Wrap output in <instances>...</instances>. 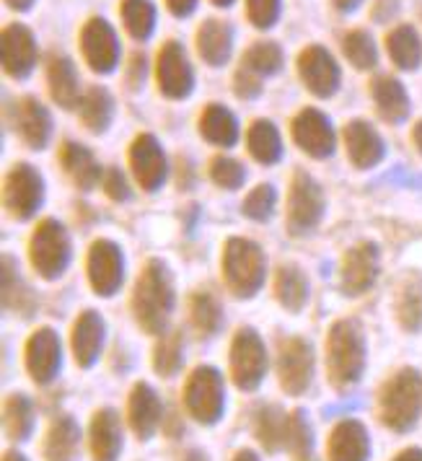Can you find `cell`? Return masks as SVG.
<instances>
[{
	"mask_svg": "<svg viewBox=\"0 0 422 461\" xmlns=\"http://www.w3.org/2000/svg\"><path fill=\"white\" fill-rule=\"evenodd\" d=\"M197 5H200V0H166V8L174 19H190L197 11Z\"/></svg>",
	"mask_w": 422,
	"mask_h": 461,
	"instance_id": "db71d44e",
	"label": "cell"
},
{
	"mask_svg": "<svg viewBox=\"0 0 422 461\" xmlns=\"http://www.w3.org/2000/svg\"><path fill=\"white\" fill-rule=\"evenodd\" d=\"M277 301L288 309L298 314L306 301H309V280L303 277V273L298 270L296 265H283L277 270Z\"/></svg>",
	"mask_w": 422,
	"mask_h": 461,
	"instance_id": "60d3db41",
	"label": "cell"
},
{
	"mask_svg": "<svg viewBox=\"0 0 422 461\" xmlns=\"http://www.w3.org/2000/svg\"><path fill=\"white\" fill-rule=\"evenodd\" d=\"M291 132H293V140L298 143V148H303L314 158H327V156L335 153V146H337L335 125L317 106L301 109L293 117Z\"/></svg>",
	"mask_w": 422,
	"mask_h": 461,
	"instance_id": "5bb4252c",
	"label": "cell"
},
{
	"mask_svg": "<svg viewBox=\"0 0 422 461\" xmlns=\"http://www.w3.org/2000/svg\"><path fill=\"white\" fill-rule=\"evenodd\" d=\"M211 174L212 182L223 189H238L244 185V179H247L244 167L236 158H229V156H218L211 164Z\"/></svg>",
	"mask_w": 422,
	"mask_h": 461,
	"instance_id": "7dc6e473",
	"label": "cell"
},
{
	"mask_svg": "<svg viewBox=\"0 0 422 461\" xmlns=\"http://www.w3.org/2000/svg\"><path fill=\"white\" fill-rule=\"evenodd\" d=\"M182 461H211V459H208V454H205L202 448H192V451L184 454V459Z\"/></svg>",
	"mask_w": 422,
	"mask_h": 461,
	"instance_id": "91938a15",
	"label": "cell"
},
{
	"mask_svg": "<svg viewBox=\"0 0 422 461\" xmlns=\"http://www.w3.org/2000/svg\"><path fill=\"white\" fill-rule=\"evenodd\" d=\"M247 146L254 158L265 167L277 164L283 158V138L273 120H256L247 132Z\"/></svg>",
	"mask_w": 422,
	"mask_h": 461,
	"instance_id": "8d00e7d4",
	"label": "cell"
},
{
	"mask_svg": "<svg viewBox=\"0 0 422 461\" xmlns=\"http://www.w3.org/2000/svg\"><path fill=\"white\" fill-rule=\"evenodd\" d=\"M120 19L125 32L135 42H148L156 34L158 8L153 0H122L120 3Z\"/></svg>",
	"mask_w": 422,
	"mask_h": 461,
	"instance_id": "836d02e7",
	"label": "cell"
},
{
	"mask_svg": "<svg viewBox=\"0 0 422 461\" xmlns=\"http://www.w3.org/2000/svg\"><path fill=\"white\" fill-rule=\"evenodd\" d=\"M34 425H37V415H34V402L26 397V394H11L5 399V407H3V430L5 436L16 443L31 438L34 433Z\"/></svg>",
	"mask_w": 422,
	"mask_h": 461,
	"instance_id": "e575fe53",
	"label": "cell"
},
{
	"mask_svg": "<svg viewBox=\"0 0 422 461\" xmlns=\"http://www.w3.org/2000/svg\"><path fill=\"white\" fill-rule=\"evenodd\" d=\"M184 366V339L182 332H164L153 350V368L161 378H174Z\"/></svg>",
	"mask_w": 422,
	"mask_h": 461,
	"instance_id": "b9f144b4",
	"label": "cell"
},
{
	"mask_svg": "<svg viewBox=\"0 0 422 461\" xmlns=\"http://www.w3.org/2000/svg\"><path fill=\"white\" fill-rule=\"evenodd\" d=\"M146 78H148V58H146L143 52H135V55L130 58V65H127V88H130V91L143 88Z\"/></svg>",
	"mask_w": 422,
	"mask_h": 461,
	"instance_id": "f907efd6",
	"label": "cell"
},
{
	"mask_svg": "<svg viewBox=\"0 0 422 461\" xmlns=\"http://www.w3.org/2000/svg\"><path fill=\"white\" fill-rule=\"evenodd\" d=\"M288 422L291 415L280 407V404H259L254 412V436L262 443V448L267 454H277L280 448H285L288 438Z\"/></svg>",
	"mask_w": 422,
	"mask_h": 461,
	"instance_id": "4dcf8cb0",
	"label": "cell"
},
{
	"mask_svg": "<svg viewBox=\"0 0 422 461\" xmlns=\"http://www.w3.org/2000/svg\"><path fill=\"white\" fill-rule=\"evenodd\" d=\"M394 461H422V448H418V446H409V448L400 451V454L394 456Z\"/></svg>",
	"mask_w": 422,
	"mask_h": 461,
	"instance_id": "6f0895ef",
	"label": "cell"
},
{
	"mask_svg": "<svg viewBox=\"0 0 422 461\" xmlns=\"http://www.w3.org/2000/svg\"><path fill=\"white\" fill-rule=\"evenodd\" d=\"M215 8H231L236 0H211Z\"/></svg>",
	"mask_w": 422,
	"mask_h": 461,
	"instance_id": "be15d7a7",
	"label": "cell"
},
{
	"mask_svg": "<svg viewBox=\"0 0 422 461\" xmlns=\"http://www.w3.org/2000/svg\"><path fill=\"white\" fill-rule=\"evenodd\" d=\"M229 366H231L233 384L241 392H256L262 386V381L267 378L270 357H267L265 339L256 335V330L244 327V330L236 332L231 342Z\"/></svg>",
	"mask_w": 422,
	"mask_h": 461,
	"instance_id": "8992f818",
	"label": "cell"
},
{
	"mask_svg": "<svg viewBox=\"0 0 422 461\" xmlns=\"http://www.w3.org/2000/svg\"><path fill=\"white\" fill-rule=\"evenodd\" d=\"M277 378L288 397H301L314 381V350L306 339L288 337L280 342L277 353Z\"/></svg>",
	"mask_w": 422,
	"mask_h": 461,
	"instance_id": "8fae6325",
	"label": "cell"
},
{
	"mask_svg": "<svg viewBox=\"0 0 422 461\" xmlns=\"http://www.w3.org/2000/svg\"><path fill=\"white\" fill-rule=\"evenodd\" d=\"M371 96L379 114L389 125H401L412 112L409 91L397 76H376L371 84Z\"/></svg>",
	"mask_w": 422,
	"mask_h": 461,
	"instance_id": "83f0119b",
	"label": "cell"
},
{
	"mask_svg": "<svg viewBox=\"0 0 422 461\" xmlns=\"http://www.w3.org/2000/svg\"><path fill=\"white\" fill-rule=\"evenodd\" d=\"M81 55H84L85 65L99 73V76H112L117 73V68L122 63V42L120 34L112 23L94 16L84 23L81 29Z\"/></svg>",
	"mask_w": 422,
	"mask_h": 461,
	"instance_id": "52a82bcc",
	"label": "cell"
},
{
	"mask_svg": "<svg viewBox=\"0 0 422 461\" xmlns=\"http://www.w3.org/2000/svg\"><path fill=\"white\" fill-rule=\"evenodd\" d=\"M23 360H26V371L34 378V384H40V386L52 384L63 371V342H60L58 332L49 327L37 330L26 342Z\"/></svg>",
	"mask_w": 422,
	"mask_h": 461,
	"instance_id": "4fadbf2b",
	"label": "cell"
},
{
	"mask_svg": "<svg viewBox=\"0 0 422 461\" xmlns=\"http://www.w3.org/2000/svg\"><path fill=\"white\" fill-rule=\"evenodd\" d=\"M285 448H288L293 461H317L314 459V428H311V420L303 410L291 412Z\"/></svg>",
	"mask_w": 422,
	"mask_h": 461,
	"instance_id": "7bdbcfd3",
	"label": "cell"
},
{
	"mask_svg": "<svg viewBox=\"0 0 422 461\" xmlns=\"http://www.w3.org/2000/svg\"><path fill=\"white\" fill-rule=\"evenodd\" d=\"M233 91H236V96H238V99L252 102V99H259V96H262V91H265V81H262L259 76L249 73L247 68H241V65H238V70H236V76H233Z\"/></svg>",
	"mask_w": 422,
	"mask_h": 461,
	"instance_id": "681fc988",
	"label": "cell"
},
{
	"mask_svg": "<svg viewBox=\"0 0 422 461\" xmlns=\"http://www.w3.org/2000/svg\"><path fill=\"white\" fill-rule=\"evenodd\" d=\"M368 366V345L355 319H339L327 335V376L337 392L358 384Z\"/></svg>",
	"mask_w": 422,
	"mask_h": 461,
	"instance_id": "6da1fadb",
	"label": "cell"
},
{
	"mask_svg": "<svg viewBox=\"0 0 422 461\" xmlns=\"http://www.w3.org/2000/svg\"><path fill=\"white\" fill-rule=\"evenodd\" d=\"M67 262H70L67 230L52 218L42 221L40 229L31 236V265H34V270L47 280H55L65 273Z\"/></svg>",
	"mask_w": 422,
	"mask_h": 461,
	"instance_id": "30bf717a",
	"label": "cell"
},
{
	"mask_svg": "<svg viewBox=\"0 0 422 461\" xmlns=\"http://www.w3.org/2000/svg\"><path fill=\"white\" fill-rule=\"evenodd\" d=\"M81 425L70 415H60L52 420L42 443L44 461H78L81 456Z\"/></svg>",
	"mask_w": 422,
	"mask_h": 461,
	"instance_id": "f1b7e54d",
	"label": "cell"
},
{
	"mask_svg": "<svg viewBox=\"0 0 422 461\" xmlns=\"http://www.w3.org/2000/svg\"><path fill=\"white\" fill-rule=\"evenodd\" d=\"M233 461H262V459H259V454L252 451V448H241V451H236Z\"/></svg>",
	"mask_w": 422,
	"mask_h": 461,
	"instance_id": "680465c9",
	"label": "cell"
},
{
	"mask_svg": "<svg viewBox=\"0 0 422 461\" xmlns=\"http://www.w3.org/2000/svg\"><path fill=\"white\" fill-rule=\"evenodd\" d=\"M345 148L350 161L358 168H373L386 156L379 130L365 120H353L345 125Z\"/></svg>",
	"mask_w": 422,
	"mask_h": 461,
	"instance_id": "484cf974",
	"label": "cell"
},
{
	"mask_svg": "<svg viewBox=\"0 0 422 461\" xmlns=\"http://www.w3.org/2000/svg\"><path fill=\"white\" fill-rule=\"evenodd\" d=\"M106 339V324L102 316L96 312H84L78 316V321L73 324V337H70V345H73V357L81 368H91L99 363L102 350H104Z\"/></svg>",
	"mask_w": 422,
	"mask_h": 461,
	"instance_id": "d4e9b609",
	"label": "cell"
},
{
	"mask_svg": "<svg viewBox=\"0 0 422 461\" xmlns=\"http://www.w3.org/2000/svg\"><path fill=\"white\" fill-rule=\"evenodd\" d=\"M247 19L254 29L270 32L283 19V0H247Z\"/></svg>",
	"mask_w": 422,
	"mask_h": 461,
	"instance_id": "bcb514c9",
	"label": "cell"
},
{
	"mask_svg": "<svg viewBox=\"0 0 422 461\" xmlns=\"http://www.w3.org/2000/svg\"><path fill=\"white\" fill-rule=\"evenodd\" d=\"M298 78L317 99H332L342 86V68L324 44H309L298 52Z\"/></svg>",
	"mask_w": 422,
	"mask_h": 461,
	"instance_id": "9c48e42d",
	"label": "cell"
},
{
	"mask_svg": "<svg viewBox=\"0 0 422 461\" xmlns=\"http://www.w3.org/2000/svg\"><path fill=\"white\" fill-rule=\"evenodd\" d=\"M5 5L16 14H29L37 5V0H5Z\"/></svg>",
	"mask_w": 422,
	"mask_h": 461,
	"instance_id": "9f6ffc18",
	"label": "cell"
},
{
	"mask_svg": "<svg viewBox=\"0 0 422 461\" xmlns=\"http://www.w3.org/2000/svg\"><path fill=\"white\" fill-rule=\"evenodd\" d=\"M400 0H376L371 16H373V22L376 23H389L400 16Z\"/></svg>",
	"mask_w": 422,
	"mask_h": 461,
	"instance_id": "f5cc1de1",
	"label": "cell"
},
{
	"mask_svg": "<svg viewBox=\"0 0 422 461\" xmlns=\"http://www.w3.org/2000/svg\"><path fill=\"white\" fill-rule=\"evenodd\" d=\"M47 86L52 102L63 109H78L84 86H81V73L76 63L67 55H52L47 60Z\"/></svg>",
	"mask_w": 422,
	"mask_h": 461,
	"instance_id": "cb8c5ba5",
	"label": "cell"
},
{
	"mask_svg": "<svg viewBox=\"0 0 422 461\" xmlns=\"http://www.w3.org/2000/svg\"><path fill=\"white\" fill-rule=\"evenodd\" d=\"M365 0H332V5H335V11L342 14V16H353L355 11H360V5H363Z\"/></svg>",
	"mask_w": 422,
	"mask_h": 461,
	"instance_id": "11a10c76",
	"label": "cell"
},
{
	"mask_svg": "<svg viewBox=\"0 0 422 461\" xmlns=\"http://www.w3.org/2000/svg\"><path fill=\"white\" fill-rule=\"evenodd\" d=\"M44 200V182L37 168L29 164H16L5 179V208L16 218H31Z\"/></svg>",
	"mask_w": 422,
	"mask_h": 461,
	"instance_id": "2e32d148",
	"label": "cell"
},
{
	"mask_svg": "<svg viewBox=\"0 0 422 461\" xmlns=\"http://www.w3.org/2000/svg\"><path fill=\"white\" fill-rule=\"evenodd\" d=\"M379 277V249L376 244H358L350 249L342 265V285L350 295L365 294Z\"/></svg>",
	"mask_w": 422,
	"mask_h": 461,
	"instance_id": "4316f807",
	"label": "cell"
},
{
	"mask_svg": "<svg viewBox=\"0 0 422 461\" xmlns=\"http://www.w3.org/2000/svg\"><path fill=\"white\" fill-rule=\"evenodd\" d=\"M132 309L138 324L148 335H164L174 312V285H171L169 267L161 259H150L143 275L138 277Z\"/></svg>",
	"mask_w": 422,
	"mask_h": 461,
	"instance_id": "7a4b0ae2",
	"label": "cell"
},
{
	"mask_svg": "<svg viewBox=\"0 0 422 461\" xmlns=\"http://www.w3.org/2000/svg\"><path fill=\"white\" fill-rule=\"evenodd\" d=\"M184 410L200 425H218L226 412V378L212 366H197L184 384Z\"/></svg>",
	"mask_w": 422,
	"mask_h": 461,
	"instance_id": "277c9868",
	"label": "cell"
},
{
	"mask_svg": "<svg viewBox=\"0 0 422 461\" xmlns=\"http://www.w3.org/2000/svg\"><path fill=\"white\" fill-rule=\"evenodd\" d=\"M127 422L140 440H150L164 422V404L148 381H138L127 399Z\"/></svg>",
	"mask_w": 422,
	"mask_h": 461,
	"instance_id": "d6986e66",
	"label": "cell"
},
{
	"mask_svg": "<svg viewBox=\"0 0 422 461\" xmlns=\"http://www.w3.org/2000/svg\"><path fill=\"white\" fill-rule=\"evenodd\" d=\"M3 70L13 81H26L40 63L37 37L26 23H8L3 29Z\"/></svg>",
	"mask_w": 422,
	"mask_h": 461,
	"instance_id": "7c38bea8",
	"label": "cell"
},
{
	"mask_svg": "<svg viewBox=\"0 0 422 461\" xmlns=\"http://www.w3.org/2000/svg\"><path fill=\"white\" fill-rule=\"evenodd\" d=\"M422 418V374L401 368L379 392V420L394 433H409Z\"/></svg>",
	"mask_w": 422,
	"mask_h": 461,
	"instance_id": "3957f363",
	"label": "cell"
},
{
	"mask_svg": "<svg viewBox=\"0 0 422 461\" xmlns=\"http://www.w3.org/2000/svg\"><path fill=\"white\" fill-rule=\"evenodd\" d=\"M190 316L194 330L202 337H215L223 327V309L211 294H194L190 303Z\"/></svg>",
	"mask_w": 422,
	"mask_h": 461,
	"instance_id": "ee69618b",
	"label": "cell"
},
{
	"mask_svg": "<svg viewBox=\"0 0 422 461\" xmlns=\"http://www.w3.org/2000/svg\"><path fill=\"white\" fill-rule=\"evenodd\" d=\"M3 461H26V456H23L22 451H5Z\"/></svg>",
	"mask_w": 422,
	"mask_h": 461,
	"instance_id": "6125c7cd",
	"label": "cell"
},
{
	"mask_svg": "<svg viewBox=\"0 0 422 461\" xmlns=\"http://www.w3.org/2000/svg\"><path fill=\"white\" fill-rule=\"evenodd\" d=\"M200 135L212 146L231 148L238 143L241 127L229 106L208 104L205 112L200 114Z\"/></svg>",
	"mask_w": 422,
	"mask_h": 461,
	"instance_id": "1f68e13d",
	"label": "cell"
},
{
	"mask_svg": "<svg viewBox=\"0 0 422 461\" xmlns=\"http://www.w3.org/2000/svg\"><path fill=\"white\" fill-rule=\"evenodd\" d=\"M397 319L407 332H422V277L409 275L397 295Z\"/></svg>",
	"mask_w": 422,
	"mask_h": 461,
	"instance_id": "ab89813d",
	"label": "cell"
},
{
	"mask_svg": "<svg viewBox=\"0 0 422 461\" xmlns=\"http://www.w3.org/2000/svg\"><path fill=\"white\" fill-rule=\"evenodd\" d=\"M130 164L135 168V176L140 182V187L146 192H156V189L164 185L166 179V156H164V148L161 143L143 132L132 140V148H130Z\"/></svg>",
	"mask_w": 422,
	"mask_h": 461,
	"instance_id": "ffe728a7",
	"label": "cell"
},
{
	"mask_svg": "<svg viewBox=\"0 0 422 461\" xmlns=\"http://www.w3.org/2000/svg\"><path fill=\"white\" fill-rule=\"evenodd\" d=\"M194 44H197L200 60L208 68H223L231 60L236 32L231 23L223 19H205L194 34Z\"/></svg>",
	"mask_w": 422,
	"mask_h": 461,
	"instance_id": "7402d4cb",
	"label": "cell"
},
{
	"mask_svg": "<svg viewBox=\"0 0 422 461\" xmlns=\"http://www.w3.org/2000/svg\"><path fill=\"white\" fill-rule=\"evenodd\" d=\"M283 65H285V52H283L280 44L270 42V40L254 42L252 47L244 52V58H241V68H247L249 73L259 76L262 81L277 76V73L283 70Z\"/></svg>",
	"mask_w": 422,
	"mask_h": 461,
	"instance_id": "f35d334b",
	"label": "cell"
},
{
	"mask_svg": "<svg viewBox=\"0 0 422 461\" xmlns=\"http://www.w3.org/2000/svg\"><path fill=\"white\" fill-rule=\"evenodd\" d=\"M104 189H106V194H109L112 200H127V197H130V189H127L125 174H122L120 168H112V171L106 174Z\"/></svg>",
	"mask_w": 422,
	"mask_h": 461,
	"instance_id": "816d5d0a",
	"label": "cell"
},
{
	"mask_svg": "<svg viewBox=\"0 0 422 461\" xmlns=\"http://www.w3.org/2000/svg\"><path fill=\"white\" fill-rule=\"evenodd\" d=\"M274 203H277V192L270 185H259L252 189V194L244 200V212L254 221H267L273 215Z\"/></svg>",
	"mask_w": 422,
	"mask_h": 461,
	"instance_id": "c3c4849f",
	"label": "cell"
},
{
	"mask_svg": "<svg viewBox=\"0 0 422 461\" xmlns=\"http://www.w3.org/2000/svg\"><path fill=\"white\" fill-rule=\"evenodd\" d=\"M114 96L109 94V88L104 86H91L85 88L78 104V117L85 125V130L91 132H106L109 125L114 122Z\"/></svg>",
	"mask_w": 422,
	"mask_h": 461,
	"instance_id": "d6a6232c",
	"label": "cell"
},
{
	"mask_svg": "<svg viewBox=\"0 0 422 461\" xmlns=\"http://www.w3.org/2000/svg\"><path fill=\"white\" fill-rule=\"evenodd\" d=\"M342 55L355 70H376L379 65V44L368 29H353L342 40Z\"/></svg>",
	"mask_w": 422,
	"mask_h": 461,
	"instance_id": "74e56055",
	"label": "cell"
},
{
	"mask_svg": "<svg viewBox=\"0 0 422 461\" xmlns=\"http://www.w3.org/2000/svg\"><path fill=\"white\" fill-rule=\"evenodd\" d=\"M3 301H5V309H13V312H22L26 316L29 306H23V301L31 303V295L23 288L22 277H19V270L13 265L11 257L3 259Z\"/></svg>",
	"mask_w": 422,
	"mask_h": 461,
	"instance_id": "f6af8a7d",
	"label": "cell"
},
{
	"mask_svg": "<svg viewBox=\"0 0 422 461\" xmlns=\"http://www.w3.org/2000/svg\"><path fill=\"white\" fill-rule=\"evenodd\" d=\"M13 125L23 143L42 150L52 138V114L37 96H23L13 106Z\"/></svg>",
	"mask_w": 422,
	"mask_h": 461,
	"instance_id": "603a6c76",
	"label": "cell"
},
{
	"mask_svg": "<svg viewBox=\"0 0 422 461\" xmlns=\"http://www.w3.org/2000/svg\"><path fill=\"white\" fill-rule=\"evenodd\" d=\"M88 280L94 285V291L99 295H114L120 291L122 280H125V259L117 244L112 241H96L88 254Z\"/></svg>",
	"mask_w": 422,
	"mask_h": 461,
	"instance_id": "e0dca14e",
	"label": "cell"
},
{
	"mask_svg": "<svg viewBox=\"0 0 422 461\" xmlns=\"http://www.w3.org/2000/svg\"><path fill=\"white\" fill-rule=\"evenodd\" d=\"M329 461H371V433L355 418L339 420L327 443Z\"/></svg>",
	"mask_w": 422,
	"mask_h": 461,
	"instance_id": "44dd1931",
	"label": "cell"
},
{
	"mask_svg": "<svg viewBox=\"0 0 422 461\" xmlns=\"http://www.w3.org/2000/svg\"><path fill=\"white\" fill-rule=\"evenodd\" d=\"M386 55L404 73H415L422 65V34L415 23H397L386 34Z\"/></svg>",
	"mask_w": 422,
	"mask_h": 461,
	"instance_id": "f546056e",
	"label": "cell"
},
{
	"mask_svg": "<svg viewBox=\"0 0 422 461\" xmlns=\"http://www.w3.org/2000/svg\"><path fill=\"white\" fill-rule=\"evenodd\" d=\"M267 273V259L262 249L249 239H231L223 252V275L233 294L241 298H252Z\"/></svg>",
	"mask_w": 422,
	"mask_h": 461,
	"instance_id": "5b68a950",
	"label": "cell"
},
{
	"mask_svg": "<svg viewBox=\"0 0 422 461\" xmlns=\"http://www.w3.org/2000/svg\"><path fill=\"white\" fill-rule=\"evenodd\" d=\"M412 140H415V146H418V150L422 153V120L415 125V130H412Z\"/></svg>",
	"mask_w": 422,
	"mask_h": 461,
	"instance_id": "94428289",
	"label": "cell"
},
{
	"mask_svg": "<svg viewBox=\"0 0 422 461\" xmlns=\"http://www.w3.org/2000/svg\"><path fill=\"white\" fill-rule=\"evenodd\" d=\"M60 161L78 187L91 189L102 179V167L96 164L94 153L81 143H65L63 150H60Z\"/></svg>",
	"mask_w": 422,
	"mask_h": 461,
	"instance_id": "d590c367",
	"label": "cell"
},
{
	"mask_svg": "<svg viewBox=\"0 0 422 461\" xmlns=\"http://www.w3.org/2000/svg\"><path fill=\"white\" fill-rule=\"evenodd\" d=\"M321 215H324V192L314 176L298 171L288 197V226L293 233H306L317 226Z\"/></svg>",
	"mask_w": 422,
	"mask_h": 461,
	"instance_id": "9a60e30c",
	"label": "cell"
},
{
	"mask_svg": "<svg viewBox=\"0 0 422 461\" xmlns=\"http://www.w3.org/2000/svg\"><path fill=\"white\" fill-rule=\"evenodd\" d=\"M88 446L94 461H120L125 448V428L117 410H96L88 425Z\"/></svg>",
	"mask_w": 422,
	"mask_h": 461,
	"instance_id": "ac0fdd59",
	"label": "cell"
},
{
	"mask_svg": "<svg viewBox=\"0 0 422 461\" xmlns=\"http://www.w3.org/2000/svg\"><path fill=\"white\" fill-rule=\"evenodd\" d=\"M156 84L158 91L171 99V102H182L192 96L197 76H194V65H192L190 55L184 50V44L169 40L158 50L156 58Z\"/></svg>",
	"mask_w": 422,
	"mask_h": 461,
	"instance_id": "ba28073f",
	"label": "cell"
}]
</instances>
